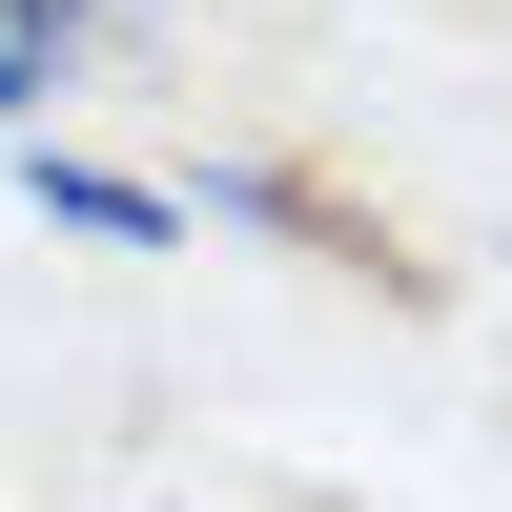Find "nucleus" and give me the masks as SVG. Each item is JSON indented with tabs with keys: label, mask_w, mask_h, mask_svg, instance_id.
<instances>
[{
	"label": "nucleus",
	"mask_w": 512,
	"mask_h": 512,
	"mask_svg": "<svg viewBox=\"0 0 512 512\" xmlns=\"http://www.w3.org/2000/svg\"><path fill=\"white\" fill-rule=\"evenodd\" d=\"M41 205H62L82 246H164V185H123V164H41Z\"/></svg>",
	"instance_id": "nucleus-1"
},
{
	"label": "nucleus",
	"mask_w": 512,
	"mask_h": 512,
	"mask_svg": "<svg viewBox=\"0 0 512 512\" xmlns=\"http://www.w3.org/2000/svg\"><path fill=\"white\" fill-rule=\"evenodd\" d=\"M21 103H41V41H21V21H0V123H21Z\"/></svg>",
	"instance_id": "nucleus-2"
}]
</instances>
